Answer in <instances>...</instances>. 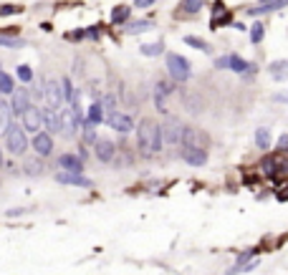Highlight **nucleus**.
I'll use <instances>...</instances> for the list:
<instances>
[{
  "label": "nucleus",
  "mask_w": 288,
  "mask_h": 275,
  "mask_svg": "<svg viewBox=\"0 0 288 275\" xmlns=\"http://www.w3.org/2000/svg\"><path fill=\"white\" fill-rule=\"evenodd\" d=\"M160 126H162V142H165V147H170V149L180 147V139H182V126H185V124H182L177 116L167 114V119H165Z\"/></svg>",
  "instance_id": "7ed1b4c3"
},
{
  "label": "nucleus",
  "mask_w": 288,
  "mask_h": 275,
  "mask_svg": "<svg viewBox=\"0 0 288 275\" xmlns=\"http://www.w3.org/2000/svg\"><path fill=\"white\" fill-rule=\"evenodd\" d=\"M255 147L260 152H268L270 149V129L268 126H258L255 129Z\"/></svg>",
  "instance_id": "4be33fe9"
},
{
  "label": "nucleus",
  "mask_w": 288,
  "mask_h": 275,
  "mask_svg": "<svg viewBox=\"0 0 288 275\" xmlns=\"http://www.w3.org/2000/svg\"><path fill=\"white\" fill-rule=\"evenodd\" d=\"M18 79H21L23 84H28V81L33 79V71H31L28 66H18Z\"/></svg>",
  "instance_id": "ea45409f"
},
{
  "label": "nucleus",
  "mask_w": 288,
  "mask_h": 275,
  "mask_svg": "<svg viewBox=\"0 0 288 275\" xmlns=\"http://www.w3.org/2000/svg\"><path fill=\"white\" fill-rule=\"evenodd\" d=\"M155 3H157V0H134V8H150Z\"/></svg>",
  "instance_id": "a18cd8bd"
},
{
  "label": "nucleus",
  "mask_w": 288,
  "mask_h": 275,
  "mask_svg": "<svg viewBox=\"0 0 288 275\" xmlns=\"http://www.w3.org/2000/svg\"><path fill=\"white\" fill-rule=\"evenodd\" d=\"M43 99H46V104H48L51 109L61 111V109L66 106V99H63V86H61V81H56V79L46 81V86H43Z\"/></svg>",
  "instance_id": "423d86ee"
},
{
  "label": "nucleus",
  "mask_w": 288,
  "mask_h": 275,
  "mask_svg": "<svg viewBox=\"0 0 288 275\" xmlns=\"http://www.w3.org/2000/svg\"><path fill=\"white\" fill-rule=\"evenodd\" d=\"M268 74H270V79H275V81H285L288 79V61H270L268 63Z\"/></svg>",
  "instance_id": "a211bd4d"
},
{
  "label": "nucleus",
  "mask_w": 288,
  "mask_h": 275,
  "mask_svg": "<svg viewBox=\"0 0 288 275\" xmlns=\"http://www.w3.org/2000/svg\"><path fill=\"white\" fill-rule=\"evenodd\" d=\"M136 147L144 157H155L165 149V142H162V126L152 119H141L136 126Z\"/></svg>",
  "instance_id": "f257e3e1"
},
{
  "label": "nucleus",
  "mask_w": 288,
  "mask_h": 275,
  "mask_svg": "<svg viewBox=\"0 0 288 275\" xmlns=\"http://www.w3.org/2000/svg\"><path fill=\"white\" fill-rule=\"evenodd\" d=\"M152 99H155V109H157L160 114H167V99H170V96H165V94H157V91H152Z\"/></svg>",
  "instance_id": "f704fd0d"
},
{
  "label": "nucleus",
  "mask_w": 288,
  "mask_h": 275,
  "mask_svg": "<svg viewBox=\"0 0 288 275\" xmlns=\"http://www.w3.org/2000/svg\"><path fill=\"white\" fill-rule=\"evenodd\" d=\"M41 124H43V131H48L51 136L53 134H61V121H58V111L56 109L43 106L41 109Z\"/></svg>",
  "instance_id": "9b49d317"
},
{
  "label": "nucleus",
  "mask_w": 288,
  "mask_h": 275,
  "mask_svg": "<svg viewBox=\"0 0 288 275\" xmlns=\"http://www.w3.org/2000/svg\"><path fill=\"white\" fill-rule=\"evenodd\" d=\"M23 167H26L23 172H26V174H31V177H38V174H43V172H46V164H43L41 159H28Z\"/></svg>",
  "instance_id": "bb28decb"
},
{
  "label": "nucleus",
  "mask_w": 288,
  "mask_h": 275,
  "mask_svg": "<svg viewBox=\"0 0 288 275\" xmlns=\"http://www.w3.org/2000/svg\"><path fill=\"white\" fill-rule=\"evenodd\" d=\"M139 53H141V56H150V58L162 56V53H165V43H162V41H155V43H141V46H139Z\"/></svg>",
  "instance_id": "5701e85b"
},
{
  "label": "nucleus",
  "mask_w": 288,
  "mask_h": 275,
  "mask_svg": "<svg viewBox=\"0 0 288 275\" xmlns=\"http://www.w3.org/2000/svg\"><path fill=\"white\" fill-rule=\"evenodd\" d=\"M106 119V111H104V106H101V101L96 99L91 106H89V114H86V121L89 124H94V126H99L101 121Z\"/></svg>",
  "instance_id": "6ab92c4d"
},
{
  "label": "nucleus",
  "mask_w": 288,
  "mask_h": 275,
  "mask_svg": "<svg viewBox=\"0 0 288 275\" xmlns=\"http://www.w3.org/2000/svg\"><path fill=\"white\" fill-rule=\"evenodd\" d=\"M56 179H58L61 184H71V187H84V189L94 187V182H91L89 177L76 174V172H58V174H56Z\"/></svg>",
  "instance_id": "dca6fc26"
},
{
  "label": "nucleus",
  "mask_w": 288,
  "mask_h": 275,
  "mask_svg": "<svg viewBox=\"0 0 288 275\" xmlns=\"http://www.w3.org/2000/svg\"><path fill=\"white\" fill-rule=\"evenodd\" d=\"M260 262H258V257H253V260H248V262H235L233 267H228V275H238V272H250V270H255Z\"/></svg>",
  "instance_id": "393cba45"
},
{
  "label": "nucleus",
  "mask_w": 288,
  "mask_h": 275,
  "mask_svg": "<svg viewBox=\"0 0 288 275\" xmlns=\"http://www.w3.org/2000/svg\"><path fill=\"white\" fill-rule=\"evenodd\" d=\"M0 167H3V149H0Z\"/></svg>",
  "instance_id": "de8ad7c7"
},
{
  "label": "nucleus",
  "mask_w": 288,
  "mask_h": 275,
  "mask_svg": "<svg viewBox=\"0 0 288 275\" xmlns=\"http://www.w3.org/2000/svg\"><path fill=\"white\" fill-rule=\"evenodd\" d=\"M94 154H96L99 162L111 164V162L116 159V144H114L111 139H96V144H94Z\"/></svg>",
  "instance_id": "9d476101"
},
{
  "label": "nucleus",
  "mask_w": 288,
  "mask_h": 275,
  "mask_svg": "<svg viewBox=\"0 0 288 275\" xmlns=\"http://www.w3.org/2000/svg\"><path fill=\"white\" fill-rule=\"evenodd\" d=\"M31 147L36 149V154L38 157H48L51 152H53V136L48 134V131H36V136H33V142H31Z\"/></svg>",
  "instance_id": "ddd939ff"
},
{
  "label": "nucleus",
  "mask_w": 288,
  "mask_h": 275,
  "mask_svg": "<svg viewBox=\"0 0 288 275\" xmlns=\"http://www.w3.org/2000/svg\"><path fill=\"white\" fill-rule=\"evenodd\" d=\"M61 86H63V99H66V104H68V101L74 99V94H76V91H74V84H71L68 79H61Z\"/></svg>",
  "instance_id": "58836bf2"
},
{
  "label": "nucleus",
  "mask_w": 288,
  "mask_h": 275,
  "mask_svg": "<svg viewBox=\"0 0 288 275\" xmlns=\"http://www.w3.org/2000/svg\"><path fill=\"white\" fill-rule=\"evenodd\" d=\"M0 46H6V48H21L26 43L21 38H13V36H0Z\"/></svg>",
  "instance_id": "4c0bfd02"
},
{
  "label": "nucleus",
  "mask_w": 288,
  "mask_h": 275,
  "mask_svg": "<svg viewBox=\"0 0 288 275\" xmlns=\"http://www.w3.org/2000/svg\"><path fill=\"white\" fill-rule=\"evenodd\" d=\"M21 126L26 129V134H28V131H31V134L41 131V129H43V124H41V109L31 104V106L21 114Z\"/></svg>",
  "instance_id": "1a4fd4ad"
},
{
  "label": "nucleus",
  "mask_w": 288,
  "mask_h": 275,
  "mask_svg": "<svg viewBox=\"0 0 288 275\" xmlns=\"http://www.w3.org/2000/svg\"><path fill=\"white\" fill-rule=\"evenodd\" d=\"M129 13H131L129 6H119V8H114V11H111V23H114V26L126 23V21H129Z\"/></svg>",
  "instance_id": "a878e982"
},
{
  "label": "nucleus",
  "mask_w": 288,
  "mask_h": 275,
  "mask_svg": "<svg viewBox=\"0 0 288 275\" xmlns=\"http://www.w3.org/2000/svg\"><path fill=\"white\" fill-rule=\"evenodd\" d=\"M275 152H288V134H280L278 136V142H275Z\"/></svg>",
  "instance_id": "79ce46f5"
},
{
  "label": "nucleus",
  "mask_w": 288,
  "mask_h": 275,
  "mask_svg": "<svg viewBox=\"0 0 288 275\" xmlns=\"http://www.w3.org/2000/svg\"><path fill=\"white\" fill-rule=\"evenodd\" d=\"M175 89H177V86H175V81H172V79H170V81H167V79H162V81H157V84H155V91H157V94H165V96H172V94H175Z\"/></svg>",
  "instance_id": "7c9ffc66"
},
{
  "label": "nucleus",
  "mask_w": 288,
  "mask_h": 275,
  "mask_svg": "<svg viewBox=\"0 0 288 275\" xmlns=\"http://www.w3.org/2000/svg\"><path fill=\"white\" fill-rule=\"evenodd\" d=\"M58 167H61L63 172H76V174H81V172H84V159H81L79 154H61V157H58Z\"/></svg>",
  "instance_id": "f3484780"
},
{
  "label": "nucleus",
  "mask_w": 288,
  "mask_h": 275,
  "mask_svg": "<svg viewBox=\"0 0 288 275\" xmlns=\"http://www.w3.org/2000/svg\"><path fill=\"white\" fill-rule=\"evenodd\" d=\"M13 91H16L13 76H8L6 71H0V94H13Z\"/></svg>",
  "instance_id": "c756f323"
},
{
  "label": "nucleus",
  "mask_w": 288,
  "mask_h": 275,
  "mask_svg": "<svg viewBox=\"0 0 288 275\" xmlns=\"http://www.w3.org/2000/svg\"><path fill=\"white\" fill-rule=\"evenodd\" d=\"M104 121H106L114 131H119V134H129V131L134 129V119H131L129 114L119 111V109H116V111H109Z\"/></svg>",
  "instance_id": "6e6552de"
},
{
  "label": "nucleus",
  "mask_w": 288,
  "mask_h": 275,
  "mask_svg": "<svg viewBox=\"0 0 288 275\" xmlns=\"http://www.w3.org/2000/svg\"><path fill=\"white\" fill-rule=\"evenodd\" d=\"M258 250H260V247H248V250H240V252L235 255V262L240 265V262H248V260H253V257L258 255Z\"/></svg>",
  "instance_id": "c9c22d12"
},
{
  "label": "nucleus",
  "mask_w": 288,
  "mask_h": 275,
  "mask_svg": "<svg viewBox=\"0 0 288 275\" xmlns=\"http://www.w3.org/2000/svg\"><path fill=\"white\" fill-rule=\"evenodd\" d=\"M182 159H185L190 167H205V164H207V149L182 147Z\"/></svg>",
  "instance_id": "2eb2a0df"
},
{
  "label": "nucleus",
  "mask_w": 288,
  "mask_h": 275,
  "mask_svg": "<svg viewBox=\"0 0 288 275\" xmlns=\"http://www.w3.org/2000/svg\"><path fill=\"white\" fill-rule=\"evenodd\" d=\"M180 147H197V149H205V147H210V134L202 131L200 126H190V124H185V126H182Z\"/></svg>",
  "instance_id": "39448f33"
},
{
  "label": "nucleus",
  "mask_w": 288,
  "mask_h": 275,
  "mask_svg": "<svg viewBox=\"0 0 288 275\" xmlns=\"http://www.w3.org/2000/svg\"><path fill=\"white\" fill-rule=\"evenodd\" d=\"M155 28V23L150 21V18H144V21H126V33L129 36H136V33H144V31H152Z\"/></svg>",
  "instance_id": "aec40b11"
},
{
  "label": "nucleus",
  "mask_w": 288,
  "mask_h": 275,
  "mask_svg": "<svg viewBox=\"0 0 288 275\" xmlns=\"http://www.w3.org/2000/svg\"><path fill=\"white\" fill-rule=\"evenodd\" d=\"M273 101H278V104H285V106H288V91H280V94H273Z\"/></svg>",
  "instance_id": "c03bdc74"
},
{
  "label": "nucleus",
  "mask_w": 288,
  "mask_h": 275,
  "mask_svg": "<svg viewBox=\"0 0 288 275\" xmlns=\"http://www.w3.org/2000/svg\"><path fill=\"white\" fill-rule=\"evenodd\" d=\"M230 23H233V13H230V11H223V13H218V16L210 18V28H212V31H218V28H223V26H230Z\"/></svg>",
  "instance_id": "b1692460"
},
{
  "label": "nucleus",
  "mask_w": 288,
  "mask_h": 275,
  "mask_svg": "<svg viewBox=\"0 0 288 275\" xmlns=\"http://www.w3.org/2000/svg\"><path fill=\"white\" fill-rule=\"evenodd\" d=\"M260 169H263L268 177H273V174H275V154L263 157V159H260Z\"/></svg>",
  "instance_id": "72a5a7b5"
},
{
  "label": "nucleus",
  "mask_w": 288,
  "mask_h": 275,
  "mask_svg": "<svg viewBox=\"0 0 288 275\" xmlns=\"http://www.w3.org/2000/svg\"><path fill=\"white\" fill-rule=\"evenodd\" d=\"M275 197H278L280 202H288V189H280V192H278Z\"/></svg>",
  "instance_id": "49530a36"
},
{
  "label": "nucleus",
  "mask_w": 288,
  "mask_h": 275,
  "mask_svg": "<svg viewBox=\"0 0 288 275\" xmlns=\"http://www.w3.org/2000/svg\"><path fill=\"white\" fill-rule=\"evenodd\" d=\"M31 106V94H28V89H18V91H13L11 94V111L16 114V116H21L26 109Z\"/></svg>",
  "instance_id": "4468645a"
},
{
  "label": "nucleus",
  "mask_w": 288,
  "mask_h": 275,
  "mask_svg": "<svg viewBox=\"0 0 288 275\" xmlns=\"http://www.w3.org/2000/svg\"><path fill=\"white\" fill-rule=\"evenodd\" d=\"M11 116H13V111H11V104L0 101V131H6V129L11 126Z\"/></svg>",
  "instance_id": "cd10ccee"
},
{
  "label": "nucleus",
  "mask_w": 288,
  "mask_h": 275,
  "mask_svg": "<svg viewBox=\"0 0 288 275\" xmlns=\"http://www.w3.org/2000/svg\"><path fill=\"white\" fill-rule=\"evenodd\" d=\"M205 8V0H180V16H197Z\"/></svg>",
  "instance_id": "412c9836"
},
{
  "label": "nucleus",
  "mask_w": 288,
  "mask_h": 275,
  "mask_svg": "<svg viewBox=\"0 0 288 275\" xmlns=\"http://www.w3.org/2000/svg\"><path fill=\"white\" fill-rule=\"evenodd\" d=\"M263 38H265V28H263V23H253V26H250V43H253V46H260Z\"/></svg>",
  "instance_id": "c85d7f7f"
},
{
  "label": "nucleus",
  "mask_w": 288,
  "mask_h": 275,
  "mask_svg": "<svg viewBox=\"0 0 288 275\" xmlns=\"http://www.w3.org/2000/svg\"><path fill=\"white\" fill-rule=\"evenodd\" d=\"M215 68H220V71H230V56H220V58H215Z\"/></svg>",
  "instance_id": "a19ab883"
},
{
  "label": "nucleus",
  "mask_w": 288,
  "mask_h": 275,
  "mask_svg": "<svg viewBox=\"0 0 288 275\" xmlns=\"http://www.w3.org/2000/svg\"><path fill=\"white\" fill-rule=\"evenodd\" d=\"M58 121H61V136H66V139H74L76 131L81 129V121H79V116L71 106H63L58 111Z\"/></svg>",
  "instance_id": "0eeeda50"
},
{
  "label": "nucleus",
  "mask_w": 288,
  "mask_h": 275,
  "mask_svg": "<svg viewBox=\"0 0 288 275\" xmlns=\"http://www.w3.org/2000/svg\"><path fill=\"white\" fill-rule=\"evenodd\" d=\"M101 106H104L106 114H109V111H116V96H114V94H104V96H101Z\"/></svg>",
  "instance_id": "e433bc0d"
},
{
  "label": "nucleus",
  "mask_w": 288,
  "mask_h": 275,
  "mask_svg": "<svg viewBox=\"0 0 288 275\" xmlns=\"http://www.w3.org/2000/svg\"><path fill=\"white\" fill-rule=\"evenodd\" d=\"M285 6H288V0H263L260 6L248 8V16L258 18V16H268V13H278V11H283Z\"/></svg>",
  "instance_id": "f8f14e48"
},
{
  "label": "nucleus",
  "mask_w": 288,
  "mask_h": 275,
  "mask_svg": "<svg viewBox=\"0 0 288 275\" xmlns=\"http://www.w3.org/2000/svg\"><path fill=\"white\" fill-rule=\"evenodd\" d=\"M81 129H84V142L94 147V144H96V139H99V136H96V126H94V124H89V121L84 119V124H81Z\"/></svg>",
  "instance_id": "2f4dec72"
},
{
  "label": "nucleus",
  "mask_w": 288,
  "mask_h": 275,
  "mask_svg": "<svg viewBox=\"0 0 288 275\" xmlns=\"http://www.w3.org/2000/svg\"><path fill=\"white\" fill-rule=\"evenodd\" d=\"M187 46H192V48H197V51H202V53H210V46L202 41V38H197V36H185L182 38Z\"/></svg>",
  "instance_id": "473e14b6"
},
{
  "label": "nucleus",
  "mask_w": 288,
  "mask_h": 275,
  "mask_svg": "<svg viewBox=\"0 0 288 275\" xmlns=\"http://www.w3.org/2000/svg\"><path fill=\"white\" fill-rule=\"evenodd\" d=\"M21 11H23L21 6H0V16H16Z\"/></svg>",
  "instance_id": "37998d69"
},
{
  "label": "nucleus",
  "mask_w": 288,
  "mask_h": 275,
  "mask_svg": "<svg viewBox=\"0 0 288 275\" xmlns=\"http://www.w3.org/2000/svg\"><path fill=\"white\" fill-rule=\"evenodd\" d=\"M167 74L175 84H187L192 79V66L182 53H167Z\"/></svg>",
  "instance_id": "f03ea898"
},
{
  "label": "nucleus",
  "mask_w": 288,
  "mask_h": 275,
  "mask_svg": "<svg viewBox=\"0 0 288 275\" xmlns=\"http://www.w3.org/2000/svg\"><path fill=\"white\" fill-rule=\"evenodd\" d=\"M6 147H8L13 154H23V152L31 147V144H28V136H26V129L11 121V126L6 129Z\"/></svg>",
  "instance_id": "20e7f679"
}]
</instances>
